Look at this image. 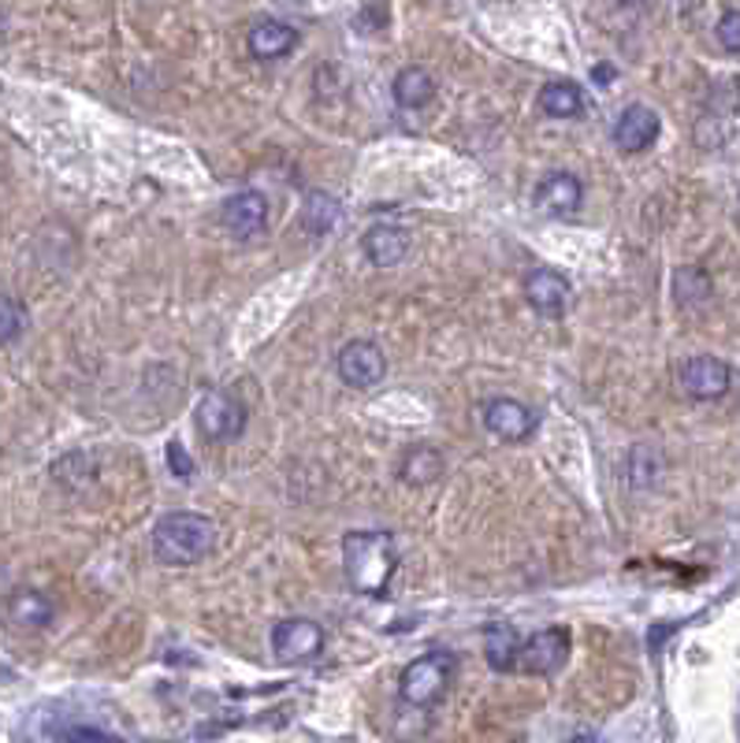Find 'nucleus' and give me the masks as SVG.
<instances>
[{"label": "nucleus", "instance_id": "nucleus-1", "mask_svg": "<svg viewBox=\"0 0 740 743\" xmlns=\"http://www.w3.org/2000/svg\"><path fill=\"white\" fill-rule=\"evenodd\" d=\"M216 550V520L205 513H186V509H175V513H164L153 528V558L161 566L186 569L205 561Z\"/></svg>", "mask_w": 740, "mask_h": 743}, {"label": "nucleus", "instance_id": "nucleus-2", "mask_svg": "<svg viewBox=\"0 0 740 743\" xmlns=\"http://www.w3.org/2000/svg\"><path fill=\"white\" fill-rule=\"evenodd\" d=\"M343 569L354 591L384 599L398 569V550L391 532H351L343 539Z\"/></svg>", "mask_w": 740, "mask_h": 743}, {"label": "nucleus", "instance_id": "nucleus-3", "mask_svg": "<svg viewBox=\"0 0 740 743\" xmlns=\"http://www.w3.org/2000/svg\"><path fill=\"white\" fill-rule=\"evenodd\" d=\"M454 669H458V658H454L450 651L420 654L417 662H409L406 673H402V684H398L402 703H409L417 710L439 703L443 692H447L450 681H454Z\"/></svg>", "mask_w": 740, "mask_h": 743}, {"label": "nucleus", "instance_id": "nucleus-4", "mask_svg": "<svg viewBox=\"0 0 740 743\" xmlns=\"http://www.w3.org/2000/svg\"><path fill=\"white\" fill-rule=\"evenodd\" d=\"M194 424L209 442H235L242 439V431H246L250 413L235 395H227V390H209V395L197 401Z\"/></svg>", "mask_w": 740, "mask_h": 743}, {"label": "nucleus", "instance_id": "nucleus-5", "mask_svg": "<svg viewBox=\"0 0 740 743\" xmlns=\"http://www.w3.org/2000/svg\"><path fill=\"white\" fill-rule=\"evenodd\" d=\"M335 372H339V379L346 387L368 390V387L384 384L387 357H384V349H379L376 343H365V338H357V343H346L339 349V357H335Z\"/></svg>", "mask_w": 740, "mask_h": 743}, {"label": "nucleus", "instance_id": "nucleus-6", "mask_svg": "<svg viewBox=\"0 0 740 743\" xmlns=\"http://www.w3.org/2000/svg\"><path fill=\"white\" fill-rule=\"evenodd\" d=\"M480 420H484V428H488L495 439H503V442H525L528 435L540 428V413L528 409L525 401H517V398L484 401Z\"/></svg>", "mask_w": 740, "mask_h": 743}, {"label": "nucleus", "instance_id": "nucleus-7", "mask_svg": "<svg viewBox=\"0 0 740 743\" xmlns=\"http://www.w3.org/2000/svg\"><path fill=\"white\" fill-rule=\"evenodd\" d=\"M678 384L689 398L696 401H714L722 398L729 384H733V376H729V365L726 360H718L711 354H696V357H685L681 368H678Z\"/></svg>", "mask_w": 740, "mask_h": 743}, {"label": "nucleus", "instance_id": "nucleus-8", "mask_svg": "<svg viewBox=\"0 0 740 743\" xmlns=\"http://www.w3.org/2000/svg\"><path fill=\"white\" fill-rule=\"evenodd\" d=\"M272 651H276L280 662H313V658H321L324 651V629L310 618H291V621H280L276 629H272Z\"/></svg>", "mask_w": 740, "mask_h": 743}, {"label": "nucleus", "instance_id": "nucleus-9", "mask_svg": "<svg viewBox=\"0 0 740 743\" xmlns=\"http://www.w3.org/2000/svg\"><path fill=\"white\" fill-rule=\"evenodd\" d=\"M566 658H569V632L566 629H540L521 643L517 669H525V673H533V676H551L566 665Z\"/></svg>", "mask_w": 740, "mask_h": 743}, {"label": "nucleus", "instance_id": "nucleus-10", "mask_svg": "<svg viewBox=\"0 0 740 743\" xmlns=\"http://www.w3.org/2000/svg\"><path fill=\"white\" fill-rule=\"evenodd\" d=\"M569 279L555 268H533L525 275V302L547 320H558L569 309Z\"/></svg>", "mask_w": 740, "mask_h": 743}, {"label": "nucleus", "instance_id": "nucleus-11", "mask_svg": "<svg viewBox=\"0 0 740 743\" xmlns=\"http://www.w3.org/2000/svg\"><path fill=\"white\" fill-rule=\"evenodd\" d=\"M220 220L235 238H257L268 227V197L261 190H239L235 197H227Z\"/></svg>", "mask_w": 740, "mask_h": 743}, {"label": "nucleus", "instance_id": "nucleus-12", "mask_svg": "<svg viewBox=\"0 0 740 743\" xmlns=\"http://www.w3.org/2000/svg\"><path fill=\"white\" fill-rule=\"evenodd\" d=\"M659 131H662L659 112L648 109V104H629L615 123V145L621 153H643V149L655 145Z\"/></svg>", "mask_w": 740, "mask_h": 743}, {"label": "nucleus", "instance_id": "nucleus-13", "mask_svg": "<svg viewBox=\"0 0 740 743\" xmlns=\"http://www.w3.org/2000/svg\"><path fill=\"white\" fill-rule=\"evenodd\" d=\"M533 201H536V208L547 212V216L566 220V216H574V212L580 208V201H585V186H580L577 175L555 172V175H547L540 186H536Z\"/></svg>", "mask_w": 740, "mask_h": 743}, {"label": "nucleus", "instance_id": "nucleus-14", "mask_svg": "<svg viewBox=\"0 0 740 743\" xmlns=\"http://www.w3.org/2000/svg\"><path fill=\"white\" fill-rule=\"evenodd\" d=\"M298 30L291 23H283V19H257V23L250 27L246 34V45L257 60H283L291 57L294 49H298Z\"/></svg>", "mask_w": 740, "mask_h": 743}, {"label": "nucleus", "instance_id": "nucleus-15", "mask_svg": "<svg viewBox=\"0 0 740 743\" xmlns=\"http://www.w3.org/2000/svg\"><path fill=\"white\" fill-rule=\"evenodd\" d=\"M52 613H57V610H52V599L45 591H38V588H16L4 599V618L12 621L16 629H27V632L49 629Z\"/></svg>", "mask_w": 740, "mask_h": 743}, {"label": "nucleus", "instance_id": "nucleus-16", "mask_svg": "<svg viewBox=\"0 0 740 743\" xmlns=\"http://www.w3.org/2000/svg\"><path fill=\"white\" fill-rule=\"evenodd\" d=\"M362 250H365V257L376 264V268H395V264L406 261L409 235L402 227H387V223H379V227L365 231Z\"/></svg>", "mask_w": 740, "mask_h": 743}, {"label": "nucleus", "instance_id": "nucleus-17", "mask_svg": "<svg viewBox=\"0 0 740 743\" xmlns=\"http://www.w3.org/2000/svg\"><path fill=\"white\" fill-rule=\"evenodd\" d=\"M443 472H447V458L436 450V446L420 442L414 450H406V458H402V484L409 487H432L443 480Z\"/></svg>", "mask_w": 740, "mask_h": 743}, {"label": "nucleus", "instance_id": "nucleus-18", "mask_svg": "<svg viewBox=\"0 0 740 743\" xmlns=\"http://www.w3.org/2000/svg\"><path fill=\"white\" fill-rule=\"evenodd\" d=\"M391 98H395L398 109L406 112H417L425 109V104H432V98H436V79L425 71V68H402L395 74V86H391Z\"/></svg>", "mask_w": 740, "mask_h": 743}, {"label": "nucleus", "instance_id": "nucleus-19", "mask_svg": "<svg viewBox=\"0 0 740 743\" xmlns=\"http://www.w3.org/2000/svg\"><path fill=\"white\" fill-rule=\"evenodd\" d=\"M484 658H488V665L495 669V673H514L517 669L521 640H517V632L506 621H495V624L484 629Z\"/></svg>", "mask_w": 740, "mask_h": 743}, {"label": "nucleus", "instance_id": "nucleus-20", "mask_svg": "<svg viewBox=\"0 0 740 743\" xmlns=\"http://www.w3.org/2000/svg\"><path fill=\"white\" fill-rule=\"evenodd\" d=\"M544 115H551V120H580L588 109L585 93H580L577 82H547L540 90V98H536Z\"/></svg>", "mask_w": 740, "mask_h": 743}, {"label": "nucleus", "instance_id": "nucleus-21", "mask_svg": "<svg viewBox=\"0 0 740 743\" xmlns=\"http://www.w3.org/2000/svg\"><path fill=\"white\" fill-rule=\"evenodd\" d=\"M714 286H711V275L703 268H696V264H685V268L673 272V297H678V305L685 309H696V305L711 302Z\"/></svg>", "mask_w": 740, "mask_h": 743}, {"label": "nucleus", "instance_id": "nucleus-22", "mask_svg": "<svg viewBox=\"0 0 740 743\" xmlns=\"http://www.w3.org/2000/svg\"><path fill=\"white\" fill-rule=\"evenodd\" d=\"M662 476V450L659 446H632L629 454V484L632 487H651Z\"/></svg>", "mask_w": 740, "mask_h": 743}, {"label": "nucleus", "instance_id": "nucleus-23", "mask_svg": "<svg viewBox=\"0 0 740 743\" xmlns=\"http://www.w3.org/2000/svg\"><path fill=\"white\" fill-rule=\"evenodd\" d=\"M335 220H339V201H335L332 194H310L305 197V208H302L305 231H313V235H327Z\"/></svg>", "mask_w": 740, "mask_h": 743}, {"label": "nucleus", "instance_id": "nucleus-24", "mask_svg": "<svg viewBox=\"0 0 740 743\" xmlns=\"http://www.w3.org/2000/svg\"><path fill=\"white\" fill-rule=\"evenodd\" d=\"M27 324H30L27 305L8 294H0V346L16 343V338L27 332Z\"/></svg>", "mask_w": 740, "mask_h": 743}, {"label": "nucleus", "instance_id": "nucleus-25", "mask_svg": "<svg viewBox=\"0 0 740 743\" xmlns=\"http://www.w3.org/2000/svg\"><path fill=\"white\" fill-rule=\"evenodd\" d=\"M714 34H718V41H722L726 52H737L740 57V8H726L722 19H718V27H714Z\"/></svg>", "mask_w": 740, "mask_h": 743}, {"label": "nucleus", "instance_id": "nucleus-26", "mask_svg": "<svg viewBox=\"0 0 740 743\" xmlns=\"http://www.w3.org/2000/svg\"><path fill=\"white\" fill-rule=\"evenodd\" d=\"M57 743H120V740L101 729H90V725H63V729H57Z\"/></svg>", "mask_w": 740, "mask_h": 743}, {"label": "nucleus", "instance_id": "nucleus-27", "mask_svg": "<svg viewBox=\"0 0 740 743\" xmlns=\"http://www.w3.org/2000/svg\"><path fill=\"white\" fill-rule=\"evenodd\" d=\"M168 469L175 472V480H190V476H194V461H190V454L183 450V442H168Z\"/></svg>", "mask_w": 740, "mask_h": 743}, {"label": "nucleus", "instance_id": "nucleus-28", "mask_svg": "<svg viewBox=\"0 0 740 743\" xmlns=\"http://www.w3.org/2000/svg\"><path fill=\"white\" fill-rule=\"evenodd\" d=\"M610 79H615V68H607V63L596 68V82H610Z\"/></svg>", "mask_w": 740, "mask_h": 743}, {"label": "nucleus", "instance_id": "nucleus-29", "mask_svg": "<svg viewBox=\"0 0 740 743\" xmlns=\"http://www.w3.org/2000/svg\"><path fill=\"white\" fill-rule=\"evenodd\" d=\"M569 743H599V740H596V736H591V732H577V736H574V740H569Z\"/></svg>", "mask_w": 740, "mask_h": 743}, {"label": "nucleus", "instance_id": "nucleus-30", "mask_svg": "<svg viewBox=\"0 0 740 743\" xmlns=\"http://www.w3.org/2000/svg\"><path fill=\"white\" fill-rule=\"evenodd\" d=\"M4 27H8V12L0 8V34H4Z\"/></svg>", "mask_w": 740, "mask_h": 743}]
</instances>
